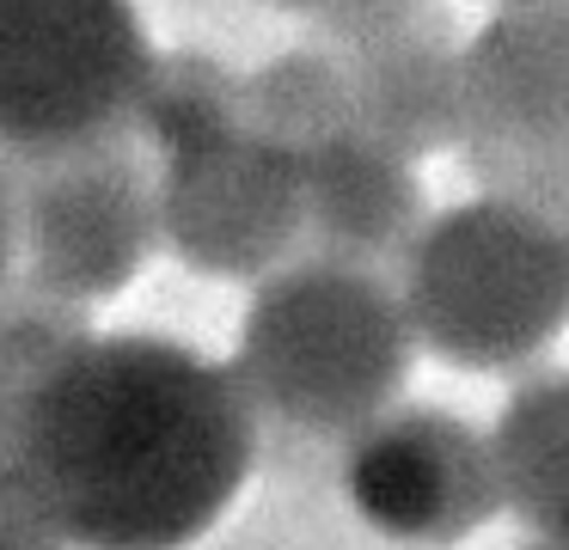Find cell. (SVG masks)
<instances>
[{
    "label": "cell",
    "instance_id": "9a60e30c",
    "mask_svg": "<svg viewBox=\"0 0 569 550\" xmlns=\"http://www.w3.org/2000/svg\"><path fill=\"white\" fill-rule=\"evenodd\" d=\"M312 31L337 49V56H368V49L405 43V37H435L453 31L441 0H319Z\"/></svg>",
    "mask_w": 569,
    "mask_h": 550
},
{
    "label": "cell",
    "instance_id": "7a4b0ae2",
    "mask_svg": "<svg viewBox=\"0 0 569 550\" xmlns=\"http://www.w3.org/2000/svg\"><path fill=\"white\" fill-rule=\"evenodd\" d=\"M417 361L398 281L343 257H295L258 281L233 367L258 428L300 447H349L405 403Z\"/></svg>",
    "mask_w": 569,
    "mask_h": 550
},
{
    "label": "cell",
    "instance_id": "7c38bea8",
    "mask_svg": "<svg viewBox=\"0 0 569 550\" xmlns=\"http://www.w3.org/2000/svg\"><path fill=\"white\" fill-rule=\"evenodd\" d=\"M239 129L307 159L331 134L356 129V86L337 49H288L239 80Z\"/></svg>",
    "mask_w": 569,
    "mask_h": 550
},
{
    "label": "cell",
    "instance_id": "30bf717a",
    "mask_svg": "<svg viewBox=\"0 0 569 550\" xmlns=\"http://www.w3.org/2000/svg\"><path fill=\"white\" fill-rule=\"evenodd\" d=\"M356 129L405 159H429L466 141V61L453 31L405 37V43L349 56Z\"/></svg>",
    "mask_w": 569,
    "mask_h": 550
},
{
    "label": "cell",
    "instance_id": "277c9868",
    "mask_svg": "<svg viewBox=\"0 0 569 550\" xmlns=\"http://www.w3.org/2000/svg\"><path fill=\"white\" fill-rule=\"evenodd\" d=\"M153 61L136 0H0V159L38 171L123 147Z\"/></svg>",
    "mask_w": 569,
    "mask_h": 550
},
{
    "label": "cell",
    "instance_id": "ac0fdd59",
    "mask_svg": "<svg viewBox=\"0 0 569 550\" xmlns=\"http://www.w3.org/2000/svg\"><path fill=\"white\" fill-rule=\"evenodd\" d=\"M13 410H19V398H13V386L0 379V459H7V434H13Z\"/></svg>",
    "mask_w": 569,
    "mask_h": 550
},
{
    "label": "cell",
    "instance_id": "52a82bcc",
    "mask_svg": "<svg viewBox=\"0 0 569 550\" xmlns=\"http://www.w3.org/2000/svg\"><path fill=\"white\" fill-rule=\"evenodd\" d=\"M160 244V178L129 147L19 171V263L80 306L123 293Z\"/></svg>",
    "mask_w": 569,
    "mask_h": 550
},
{
    "label": "cell",
    "instance_id": "8fae6325",
    "mask_svg": "<svg viewBox=\"0 0 569 550\" xmlns=\"http://www.w3.org/2000/svg\"><path fill=\"white\" fill-rule=\"evenodd\" d=\"M502 513H515L539 544L569 550V373L532 367L515 379L490 422Z\"/></svg>",
    "mask_w": 569,
    "mask_h": 550
},
{
    "label": "cell",
    "instance_id": "3957f363",
    "mask_svg": "<svg viewBox=\"0 0 569 550\" xmlns=\"http://www.w3.org/2000/svg\"><path fill=\"white\" fill-rule=\"evenodd\" d=\"M410 337L459 373H532L569 330V239L551 214L471 196L429 214L398 263Z\"/></svg>",
    "mask_w": 569,
    "mask_h": 550
},
{
    "label": "cell",
    "instance_id": "8992f818",
    "mask_svg": "<svg viewBox=\"0 0 569 550\" xmlns=\"http://www.w3.org/2000/svg\"><path fill=\"white\" fill-rule=\"evenodd\" d=\"M343 496L380 538L447 550L502 513L496 447L441 403H398L343 447Z\"/></svg>",
    "mask_w": 569,
    "mask_h": 550
},
{
    "label": "cell",
    "instance_id": "5b68a950",
    "mask_svg": "<svg viewBox=\"0 0 569 550\" xmlns=\"http://www.w3.org/2000/svg\"><path fill=\"white\" fill-rule=\"evenodd\" d=\"M459 166L483 196L569 220V0H508L471 31Z\"/></svg>",
    "mask_w": 569,
    "mask_h": 550
},
{
    "label": "cell",
    "instance_id": "2e32d148",
    "mask_svg": "<svg viewBox=\"0 0 569 550\" xmlns=\"http://www.w3.org/2000/svg\"><path fill=\"white\" fill-rule=\"evenodd\" d=\"M0 550H68V544L13 496V489L0 483Z\"/></svg>",
    "mask_w": 569,
    "mask_h": 550
},
{
    "label": "cell",
    "instance_id": "ffe728a7",
    "mask_svg": "<svg viewBox=\"0 0 569 550\" xmlns=\"http://www.w3.org/2000/svg\"><path fill=\"white\" fill-rule=\"evenodd\" d=\"M532 550H563V544H532Z\"/></svg>",
    "mask_w": 569,
    "mask_h": 550
},
{
    "label": "cell",
    "instance_id": "6da1fadb",
    "mask_svg": "<svg viewBox=\"0 0 569 550\" xmlns=\"http://www.w3.org/2000/svg\"><path fill=\"white\" fill-rule=\"evenodd\" d=\"M258 416L233 367L172 337H92L19 398L0 483L68 550H190L227 520Z\"/></svg>",
    "mask_w": 569,
    "mask_h": 550
},
{
    "label": "cell",
    "instance_id": "5bb4252c",
    "mask_svg": "<svg viewBox=\"0 0 569 550\" xmlns=\"http://www.w3.org/2000/svg\"><path fill=\"white\" fill-rule=\"evenodd\" d=\"M87 342L92 324L80 300H62L31 276H13L0 288V379L13 386V398H26L38 379H50Z\"/></svg>",
    "mask_w": 569,
    "mask_h": 550
},
{
    "label": "cell",
    "instance_id": "4fadbf2b",
    "mask_svg": "<svg viewBox=\"0 0 569 550\" xmlns=\"http://www.w3.org/2000/svg\"><path fill=\"white\" fill-rule=\"evenodd\" d=\"M239 80L246 73H227L202 49L160 56L148 73V92H141L136 129L160 147V159L202 153V147L239 134Z\"/></svg>",
    "mask_w": 569,
    "mask_h": 550
},
{
    "label": "cell",
    "instance_id": "9c48e42d",
    "mask_svg": "<svg viewBox=\"0 0 569 550\" xmlns=\"http://www.w3.org/2000/svg\"><path fill=\"white\" fill-rule=\"evenodd\" d=\"M300 171H307V239L319 257L386 269L405 263L417 232L429 227L417 166L368 129L331 134L300 159Z\"/></svg>",
    "mask_w": 569,
    "mask_h": 550
},
{
    "label": "cell",
    "instance_id": "e0dca14e",
    "mask_svg": "<svg viewBox=\"0 0 569 550\" xmlns=\"http://www.w3.org/2000/svg\"><path fill=\"white\" fill-rule=\"evenodd\" d=\"M19 263V171L0 159V288L13 281Z\"/></svg>",
    "mask_w": 569,
    "mask_h": 550
},
{
    "label": "cell",
    "instance_id": "d6986e66",
    "mask_svg": "<svg viewBox=\"0 0 569 550\" xmlns=\"http://www.w3.org/2000/svg\"><path fill=\"white\" fill-rule=\"evenodd\" d=\"M263 7H282V12H307V19H312V12H319V0H263Z\"/></svg>",
    "mask_w": 569,
    "mask_h": 550
},
{
    "label": "cell",
    "instance_id": "44dd1931",
    "mask_svg": "<svg viewBox=\"0 0 569 550\" xmlns=\"http://www.w3.org/2000/svg\"><path fill=\"white\" fill-rule=\"evenodd\" d=\"M563 239H569V220H563Z\"/></svg>",
    "mask_w": 569,
    "mask_h": 550
},
{
    "label": "cell",
    "instance_id": "ba28073f",
    "mask_svg": "<svg viewBox=\"0 0 569 550\" xmlns=\"http://www.w3.org/2000/svg\"><path fill=\"white\" fill-rule=\"evenodd\" d=\"M300 239H307V171L295 153L239 129L202 153L166 159L160 244L184 269L214 281H263L295 263Z\"/></svg>",
    "mask_w": 569,
    "mask_h": 550
}]
</instances>
